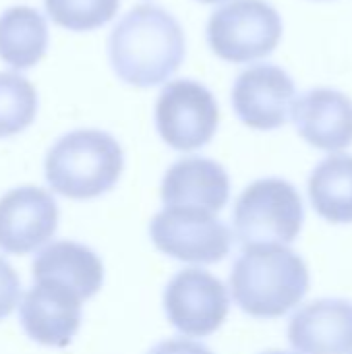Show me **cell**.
<instances>
[{
  "instance_id": "d6986e66",
  "label": "cell",
  "mask_w": 352,
  "mask_h": 354,
  "mask_svg": "<svg viewBox=\"0 0 352 354\" xmlns=\"http://www.w3.org/2000/svg\"><path fill=\"white\" fill-rule=\"evenodd\" d=\"M46 12L62 29L93 31L110 23L120 6V0H44Z\"/></svg>"
},
{
  "instance_id": "ba28073f",
  "label": "cell",
  "mask_w": 352,
  "mask_h": 354,
  "mask_svg": "<svg viewBox=\"0 0 352 354\" xmlns=\"http://www.w3.org/2000/svg\"><path fill=\"white\" fill-rule=\"evenodd\" d=\"M164 315L187 338H207L222 328L230 311L228 288L201 268L172 276L162 295Z\"/></svg>"
},
{
  "instance_id": "5bb4252c",
  "label": "cell",
  "mask_w": 352,
  "mask_h": 354,
  "mask_svg": "<svg viewBox=\"0 0 352 354\" xmlns=\"http://www.w3.org/2000/svg\"><path fill=\"white\" fill-rule=\"evenodd\" d=\"M288 342L301 354L352 353V301L317 299L288 322Z\"/></svg>"
},
{
  "instance_id": "44dd1931",
  "label": "cell",
  "mask_w": 352,
  "mask_h": 354,
  "mask_svg": "<svg viewBox=\"0 0 352 354\" xmlns=\"http://www.w3.org/2000/svg\"><path fill=\"white\" fill-rule=\"evenodd\" d=\"M147 354H214L205 344L191 338H168L156 344Z\"/></svg>"
},
{
  "instance_id": "6da1fadb",
  "label": "cell",
  "mask_w": 352,
  "mask_h": 354,
  "mask_svg": "<svg viewBox=\"0 0 352 354\" xmlns=\"http://www.w3.org/2000/svg\"><path fill=\"white\" fill-rule=\"evenodd\" d=\"M185 31L174 15L156 4H137L114 25L108 58L114 75L133 87L166 83L185 60Z\"/></svg>"
},
{
  "instance_id": "52a82bcc",
  "label": "cell",
  "mask_w": 352,
  "mask_h": 354,
  "mask_svg": "<svg viewBox=\"0 0 352 354\" xmlns=\"http://www.w3.org/2000/svg\"><path fill=\"white\" fill-rule=\"evenodd\" d=\"M156 249L176 261L210 266L222 261L232 249L230 228L214 214L164 207L149 222Z\"/></svg>"
},
{
  "instance_id": "7402d4cb",
  "label": "cell",
  "mask_w": 352,
  "mask_h": 354,
  "mask_svg": "<svg viewBox=\"0 0 352 354\" xmlns=\"http://www.w3.org/2000/svg\"><path fill=\"white\" fill-rule=\"evenodd\" d=\"M197 2H203V4H218V2H226V0H197Z\"/></svg>"
},
{
  "instance_id": "7c38bea8",
  "label": "cell",
  "mask_w": 352,
  "mask_h": 354,
  "mask_svg": "<svg viewBox=\"0 0 352 354\" xmlns=\"http://www.w3.org/2000/svg\"><path fill=\"white\" fill-rule=\"evenodd\" d=\"M164 207L218 214L230 199V176L222 164L201 156L174 162L160 187Z\"/></svg>"
},
{
  "instance_id": "3957f363",
  "label": "cell",
  "mask_w": 352,
  "mask_h": 354,
  "mask_svg": "<svg viewBox=\"0 0 352 354\" xmlns=\"http://www.w3.org/2000/svg\"><path fill=\"white\" fill-rule=\"evenodd\" d=\"M124 170V151L116 137L100 129H75L62 135L46 153L48 187L75 201L106 195Z\"/></svg>"
},
{
  "instance_id": "e0dca14e",
  "label": "cell",
  "mask_w": 352,
  "mask_h": 354,
  "mask_svg": "<svg viewBox=\"0 0 352 354\" xmlns=\"http://www.w3.org/2000/svg\"><path fill=\"white\" fill-rule=\"evenodd\" d=\"M309 201L330 224H352V156L336 153L322 160L307 183Z\"/></svg>"
},
{
  "instance_id": "cb8c5ba5",
  "label": "cell",
  "mask_w": 352,
  "mask_h": 354,
  "mask_svg": "<svg viewBox=\"0 0 352 354\" xmlns=\"http://www.w3.org/2000/svg\"><path fill=\"white\" fill-rule=\"evenodd\" d=\"M351 354H352V353H351Z\"/></svg>"
},
{
  "instance_id": "9a60e30c",
  "label": "cell",
  "mask_w": 352,
  "mask_h": 354,
  "mask_svg": "<svg viewBox=\"0 0 352 354\" xmlns=\"http://www.w3.org/2000/svg\"><path fill=\"white\" fill-rule=\"evenodd\" d=\"M33 280H52L89 301L104 286V263L87 245L56 241L44 247L31 263Z\"/></svg>"
},
{
  "instance_id": "4fadbf2b",
  "label": "cell",
  "mask_w": 352,
  "mask_h": 354,
  "mask_svg": "<svg viewBox=\"0 0 352 354\" xmlns=\"http://www.w3.org/2000/svg\"><path fill=\"white\" fill-rule=\"evenodd\" d=\"M299 135L322 151L352 145V100L336 89H311L295 97L290 108Z\"/></svg>"
},
{
  "instance_id": "8992f818",
  "label": "cell",
  "mask_w": 352,
  "mask_h": 354,
  "mask_svg": "<svg viewBox=\"0 0 352 354\" xmlns=\"http://www.w3.org/2000/svg\"><path fill=\"white\" fill-rule=\"evenodd\" d=\"M220 124L214 93L195 79H174L164 85L156 102V131L176 151L205 147Z\"/></svg>"
},
{
  "instance_id": "9c48e42d",
  "label": "cell",
  "mask_w": 352,
  "mask_h": 354,
  "mask_svg": "<svg viewBox=\"0 0 352 354\" xmlns=\"http://www.w3.org/2000/svg\"><path fill=\"white\" fill-rule=\"evenodd\" d=\"M17 307L27 338L48 348H66L81 328L83 301L52 280H33Z\"/></svg>"
},
{
  "instance_id": "7a4b0ae2",
  "label": "cell",
  "mask_w": 352,
  "mask_h": 354,
  "mask_svg": "<svg viewBox=\"0 0 352 354\" xmlns=\"http://www.w3.org/2000/svg\"><path fill=\"white\" fill-rule=\"evenodd\" d=\"M311 284L305 259L286 245L245 247L230 272L239 309L255 319H278L293 311Z\"/></svg>"
},
{
  "instance_id": "2e32d148",
  "label": "cell",
  "mask_w": 352,
  "mask_h": 354,
  "mask_svg": "<svg viewBox=\"0 0 352 354\" xmlns=\"http://www.w3.org/2000/svg\"><path fill=\"white\" fill-rule=\"evenodd\" d=\"M50 31L46 17L27 4L0 12V60L17 71L35 66L48 52Z\"/></svg>"
},
{
  "instance_id": "ffe728a7",
  "label": "cell",
  "mask_w": 352,
  "mask_h": 354,
  "mask_svg": "<svg viewBox=\"0 0 352 354\" xmlns=\"http://www.w3.org/2000/svg\"><path fill=\"white\" fill-rule=\"evenodd\" d=\"M21 301V278L15 268L0 257V322L6 319Z\"/></svg>"
},
{
  "instance_id": "8fae6325",
  "label": "cell",
  "mask_w": 352,
  "mask_h": 354,
  "mask_svg": "<svg viewBox=\"0 0 352 354\" xmlns=\"http://www.w3.org/2000/svg\"><path fill=\"white\" fill-rule=\"evenodd\" d=\"M58 230V205L39 187L23 185L0 197V251L29 255L44 247Z\"/></svg>"
},
{
  "instance_id": "30bf717a",
  "label": "cell",
  "mask_w": 352,
  "mask_h": 354,
  "mask_svg": "<svg viewBox=\"0 0 352 354\" xmlns=\"http://www.w3.org/2000/svg\"><path fill=\"white\" fill-rule=\"evenodd\" d=\"M297 87L293 77L276 64H253L232 85V108L239 120L255 131H274L286 124Z\"/></svg>"
},
{
  "instance_id": "5b68a950",
  "label": "cell",
  "mask_w": 352,
  "mask_h": 354,
  "mask_svg": "<svg viewBox=\"0 0 352 354\" xmlns=\"http://www.w3.org/2000/svg\"><path fill=\"white\" fill-rule=\"evenodd\" d=\"M212 52L232 64L270 56L282 39V19L266 0H230L207 21Z\"/></svg>"
},
{
  "instance_id": "ac0fdd59",
  "label": "cell",
  "mask_w": 352,
  "mask_h": 354,
  "mask_svg": "<svg viewBox=\"0 0 352 354\" xmlns=\"http://www.w3.org/2000/svg\"><path fill=\"white\" fill-rule=\"evenodd\" d=\"M37 91L15 71H0V139L29 129L37 116Z\"/></svg>"
},
{
  "instance_id": "603a6c76",
  "label": "cell",
  "mask_w": 352,
  "mask_h": 354,
  "mask_svg": "<svg viewBox=\"0 0 352 354\" xmlns=\"http://www.w3.org/2000/svg\"><path fill=\"white\" fill-rule=\"evenodd\" d=\"M261 354H293V353H284V351H268V353H261Z\"/></svg>"
},
{
  "instance_id": "277c9868",
  "label": "cell",
  "mask_w": 352,
  "mask_h": 354,
  "mask_svg": "<svg viewBox=\"0 0 352 354\" xmlns=\"http://www.w3.org/2000/svg\"><path fill=\"white\" fill-rule=\"evenodd\" d=\"M234 234L243 247L288 245L305 222L303 199L284 178H259L237 199L232 209Z\"/></svg>"
}]
</instances>
